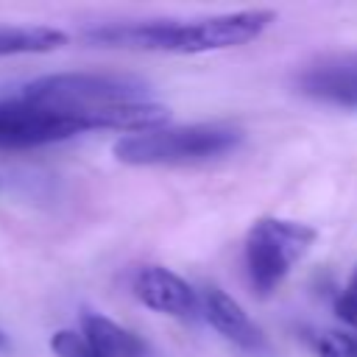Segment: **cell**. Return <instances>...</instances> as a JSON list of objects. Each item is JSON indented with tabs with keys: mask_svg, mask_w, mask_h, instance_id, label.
<instances>
[{
	"mask_svg": "<svg viewBox=\"0 0 357 357\" xmlns=\"http://www.w3.org/2000/svg\"><path fill=\"white\" fill-rule=\"evenodd\" d=\"M273 11H234L192 22H173V20H156V22H117V25H100L89 28L84 33L86 42L100 47H131V50H162V53H206V50H223L237 47L251 39H257L271 22Z\"/></svg>",
	"mask_w": 357,
	"mask_h": 357,
	"instance_id": "obj_1",
	"label": "cell"
},
{
	"mask_svg": "<svg viewBox=\"0 0 357 357\" xmlns=\"http://www.w3.org/2000/svg\"><path fill=\"white\" fill-rule=\"evenodd\" d=\"M243 142V131L229 123H190L176 128H151L126 134L114 142V159L134 167L151 165H195L231 153Z\"/></svg>",
	"mask_w": 357,
	"mask_h": 357,
	"instance_id": "obj_2",
	"label": "cell"
},
{
	"mask_svg": "<svg viewBox=\"0 0 357 357\" xmlns=\"http://www.w3.org/2000/svg\"><path fill=\"white\" fill-rule=\"evenodd\" d=\"M315 243V229L298 220L262 218L245 237V273L257 296L273 293Z\"/></svg>",
	"mask_w": 357,
	"mask_h": 357,
	"instance_id": "obj_3",
	"label": "cell"
},
{
	"mask_svg": "<svg viewBox=\"0 0 357 357\" xmlns=\"http://www.w3.org/2000/svg\"><path fill=\"white\" fill-rule=\"evenodd\" d=\"M81 123H75L67 114L33 106L14 98H0V148H36L70 139L81 134Z\"/></svg>",
	"mask_w": 357,
	"mask_h": 357,
	"instance_id": "obj_4",
	"label": "cell"
},
{
	"mask_svg": "<svg viewBox=\"0 0 357 357\" xmlns=\"http://www.w3.org/2000/svg\"><path fill=\"white\" fill-rule=\"evenodd\" d=\"M296 89L318 103L357 109V50L315 56L296 73Z\"/></svg>",
	"mask_w": 357,
	"mask_h": 357,
	"instance_id": "obj_5",
	"label": "cell"
},
{
	"mask_svg": "<svg viewBox=\"0 0 357 357\" xmlns=\"http://www.w3.org/2000/svg\"><path fill=\"white\" fill-rule=\"evenodd\" d=\"M134 296L148 310H156V312H165L173 318H195L198 315L195 287L162 265H148L134 276Z\"/></svg>",
	"mask_w": 357,
	"mask_h": 357,
	"instance_id": "obj_6",
	"label": "cell"
},
{
	"mask_svg": "<svg viewBox=\"0 0 357 357\" xmlns=\"http://www.w3.org/2000/svg\"><path fill=\"white\" fill-rule=\"evenodd\" d=\"M198 312L209 321V326L223 335L226 340H231L234 346L245 349V351H262L265 349V335L262 329L243 312V307L223 293L220 287L206 284L198 296Z\"/></svg>",
	"mask_w": 357,
	"mask_h": 357,
	"instance_id": "obj_7",
	"label": "cell"
},
{
	"mask_svg": "<svg viewBox=\"0 0 357 357\" xmlns=\"http://www.w3.org/2000/svg\"><path fill=\"white\" fill-rule=\"evenodd\" d=\"M81 335L98 351V357H148V346L139 335L100 312L81 315Z\"/></svg>",
	"mask_w": 357,
	"mask_h": 357,
	"instance_id": "obj_8",
	"label": "cell"
},
{
	"mask_svg": "<svg viewBox=\"0 0 357 357\" xmlns=\"http://www.w3.org/2000/svg\"><path fill=\"white\" fill-rule=\"evenodd\" d=\"M67 45V33L50 25H0V56L50 53Z\"/></svg>",
	"mask_w": 357,
	"mask_h": 357,
	"instance_id": "obj_9",
	"label": "cell"
},
{
	"mask_svg": "<svg viewBox=\"0 0 357 357\" xmlns=\"http://www.w3.org/2000/svg\"><path fill=\"white\" fill-rule=\"evenodd\" d=\"M318 357H357V332H324L315 337Z\"/></svg>",
	"mask_w": 357,
	"mask_h": 357,
	"instance_id": "obj_10",
	"label": "cell"
},
{
	"mask_svg": "<svg viewBox=\"0 0 357 357\" xmlns=\"http://www.w3.org/2000/svg\"><path fill=\"white\" fill-rule=\"evenodd\" d=\"M50 349L56 351V357H98V351L84 340V335L73 329H59L50 337Z\"/></svg>",
	"mask_w": 357,
	"mask_h": 357,
	"instance_id": "obj_11",
	"label": "cell"
},
{
	"mask_svg": "<svg viewBox=\"0 0 357 357\" xmlns=\"http://www.w3.org/2000/svg\"><path fill=\"white\" fill-rule=\"evenodd\" d=\"M335 310H337V315H340L343 321L357 324V268L351 271V276H349V282H346L343 293L337 296Z\"/></svg>",
	"mask_w": 357,
	"mask_h": 357,
	"instance_id": "obj_12",
	"label": "cell"
},
{
	"mask_svg": "<svg viewBox=\"0 0 357 357\" xmlns=\"http://www.w3.org/2000/svg\"><path fill=\"white\" fill-rule=\"evenodd\" d=\"M3 343H6V337H3V332H0V346H3Z\"/></svg>",
	"mask_w": 357,
	"mask_h": 357,
	"instance_id": "obj_13",
	"label": "cell"
}]
</instances>
